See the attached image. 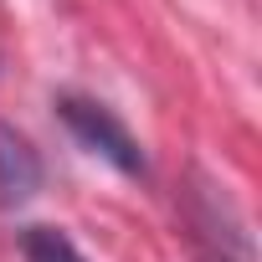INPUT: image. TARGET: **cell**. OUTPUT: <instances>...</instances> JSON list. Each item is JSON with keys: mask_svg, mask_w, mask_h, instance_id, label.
<instances>
[{"mask_svg": "<svg viewBox=\"0 0 262 262\" xmlns=\"http://www.w3.org/2000/svg\"><path fill=\"white\" fill-rule=\"evenodd\" d=\"M57 113H62V123L72 128V139H77L82 149H93L98 160H108L113 170H123V175H144V170H149L139 139L113 118V108H103V103H93V98H77V93H62V98H57Z\"/></svg>", "mask_w": 262, "mask_h": 262, "instance_id": "cell-1", "label": "cell"}, {"mask_svg": "<svg viewBox=\"0 0 262 262\" xmlns=\"http://www.w3.org/2000/svg\"><path fill=\"white\" fill-rule=\"evenodd\" d=\"M41 190V155L31 149V139L21 128L0 123V201L21 206Z\"/></svg>", "mask_w": 262, "mask_h": 262, "instance_id": "cell-2", "label": "cell"}, {"mask_svg": "<svg viewBox=\"0 0 262 262\" xmlns=\"http://www.w3.org/2000/svg\"><path fill=\"white\" fill-rule=\"evenodd\" d=\"M21 252H26V262H88L62 226H26L21 231Z\"/></svg>", "mask_w": 262, "mask_h": 262, "instance_id": "cell-3", "label": "cell"}]
</instances>
